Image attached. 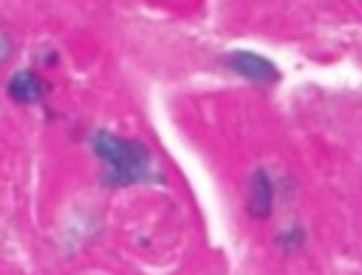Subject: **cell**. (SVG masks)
Listing matches in <instances>:
<instances>
[{
    "label": "cell",
    "instance_id": "obj_5",
    "mask_svg": "<svg viewBox=\"0 0 362 275\" xmlns=\"http://www.w3.org/2000/svg\"><path fill=\"white\" fill-rule=\"evenodd\" d=\"M305 244V230L303 227H286L283 232H277V247L283 252H297Z\"/></svg>",
    "mask_w": 362,
    "mask_h": 275
},
{
    "label": "cell",
    "instance_id": "obj_3",
    "mask_svg": "<svg viewBox=\"0 0 362 275\" xmlns=\"http://www.w3.org/2000/svg\"><path fill=\"white\" fill-rule=\"evenodd\" d=\"M274 210V181L272 176L257 167L252 170L249 176V187H246V213L255 218V221H266Z\"/></svg>",
    "mask_w": 362,
    "mask_h": 275
},
{
    "label": "cell",
    "instance_id": "obj_6",
    "mask_svg": "<svg viewBox=\"0 0 362 275\" xmlns=\"http://www.w3.org/2000/svg\"><path fill=\"white\" fill-rule=\"evenodd\" d=\"M11 51H14V43H11V37H8L6 31H0V65H6V62H8Z\"/></svg>",
    "mask_w": 362,
    "mask_h": 275
},
{
    "label": "cell",
    "instance_id": "obj_2",
    "mask_svg": "<svg viewBox=\"0 0 362 275\" xmlns=\"http://www.w3.org/2000/svg\"><path fill=\"white\" fill-rule=\"evenodd\" d=\"M223 65L232 74H238V77H243L249 82H257V85H272V82L280 79V71H277V65L272 60H266V57H260L255 51H246V48L229 51L223 57Z\"/></svg>",
    "mask_w": 362,
    "mask_h": 275
},
{
    "label": "cell",
    "instance_id": "obj_4",
    "mask_svg": "<svg viewBox=\"0 0 362 275\" xmlns=\"http://www.w3.org/2000/svg\"><path fill=\"white\" fill-rule=\"evenodd\" d=\"M6 94L11 102L17 105H34L42 99V79L37 77V71L31 68H20L8 77V85H6Z\"/></svg>",
    "mask_w": 362,
    "mask_h": 275
},
{
    "label": "cell",
    "instance_id": "obj_1",
    "mask_svg": "<svg viewBox=\"0 0 362 275\" xmlns=\"http://www.w3.org/2000/svg\"><path fill=\"white\" fill-rule=\"evenodd\" d=\"M93 153L105 164V184L107 187H127L144 179L150 167V150L139 139H124L110 130H96L90 139Z\"/></svg>",
    "mask_w": 362,
    "mask_h": 275
}]
</instances>
